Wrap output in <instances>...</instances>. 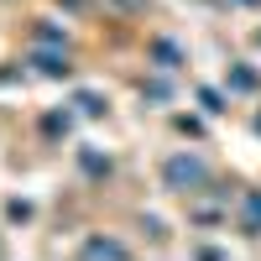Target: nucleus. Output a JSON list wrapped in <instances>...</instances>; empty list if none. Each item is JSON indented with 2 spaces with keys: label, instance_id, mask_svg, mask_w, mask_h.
Here are the masks:
<instances>
[{
  "label": "nucleus",
  "instance_id": "1",
  "mask_svg": "<svg viewBox=\"0 0 261 261\" xmlns=\"http://www.w3.org/2000/svg\"><path fill=\"white\" fill-rule=\"evenodd\" d=\"M209 178H214L209 157H204V151H188V146L167 151V157L157 162V183H162V193H178V199H199V193L209 188Z\"/></svg>",
  "mask_w": 261,
  "mask_h": 261
},
{
  "label": "nucleus",
  "instance_id": "2",
  "mask_svg": "<svg viewBox=\"0 0 261 261\" xmlns=\"http://www.w3.org/2000/svg\"><path fill=\"white\" fill-rule=\"evenodd\" d=\"M146 68H151V73H172V79H178V73L188 68V47H183L172 32H151V37H146Z\"/></svg>",
  "mask_w": 261,
  "mask_h": 261
},
{
  "label": "nucleus",
  "instance_id": "3",
  "mask_svg": "<svg viewBox=\"0 0 261 261\" xmlns=\"http://www.w3.org/2000/svg\"><path fill=\"white\" fill-rule=\"evenodd\" d=\"M73 256H84V261H130V256H136V246L120 241L115 230H89V235L73 246Z\"/></svg>",
  "mask_w": 261,
  "mask_h": 261
},
{
  "label": "nucleus",
  "instance_id": "4",
  "mask_svg": "<svg viewBox=\"0 0 261 261\" xmlns=\"http://www.w3.org/2000/svg\"><path fill=\"white\" fill-rule=\"evenodd\" d=\"M27 63H32L42 79H68V73H73V53H68V47H53V42H32V47H27Z\"/></svg>",
  "mask_w": 261,
  "mask_h": 261
},
{
  "label": "nucleus",
  "instance_id": "5",
  "mask_svg": "<svg viewBox=\"0 0 261 261\" xmlns=\"http://www.w3.org/2000/svg\"><path fill=\"white\" fill-rule=\"evenodd\" d=\"M73 115H79L73 105H47V110L37 115L42 141H53V146H58V141H68V136H73Z\"/></svg>",
  "mask_w": 261,
  "mask_h": 261
},
{
  "label": "nucleus",
  "instance_id": "6",
  "mask_svg": "<svg viewBox=\"0 0 261 261\" xmlns=\"http://www.w3.org/2000/svg\"><path fill=\"white\" fill-rule=\"evenodd\" d=\"M220 84L230 89V99H235V94L256 99V94H261V68H256V63H246V58H241V63H230V68H225V79H220Z\"/></svg>",
  "mask_w": 261,
  "mask_h": 261
},
{
  "label": "nucleus",
  "instance_id": "7",
  "mask_svg": "<svg viewBox=\"0 0 261 261\" xmlns=\"http://www.w3.org/2000/svg\"><path fill=\"white\" fill-rule=\"evenodd\" d=\"M235 230L246 241H261V188H246L241 204H235Z\"/></svg>",
  "mask_w": 261,
  "mask_h": 261
},
{
  "label": "nucleus",
  "instance_id": "8",
  "mask_svg": "<svg viewBox=\"0 0 261 261\" xmlns=\"http://www.w3.org/2000/svg\"><path fill=\"white\" fill-rule=\"evenodd\" d=\"M73 157H79V172H84L89 183H110V172H115V157H110L105 146H79Z\"/></svg>",
  "mask_w": 261,
  "mask_h": 261
},
{
  "label": "nucleus",
  "instance_id": "9",
  "mask_svg": "<svg viewBox=\"0 0 261 261\" xmlns=\"http://www.w3.org/2000/svg\"><path fill=\"white\" fill-rule=\"evenodd\" d=\"M68 105H73L84 120H105V115H110V94H105V89H89V84H84V89H73Z\"/></svg>",
  "mask_w": 261,
  "mask_h": 261
},
{
  "label": "nucleus",
  "instance_id": "10",
  "mask_svg": "<svg viewBox=\"0 0 261 261\" xmlns=\"http://www.w3.org/2000/svg\"><path fill=\"white\" fill-rule=\"evenodd\" d=\"M193 99H199L204 115H225V110H230V89H225V84H199Z\"/></svg>",
  "mask_w": 261,
  "mask_h": 261
},
{
  "label": "nucleus",
  "instance_id": "11",
  "mask_svg": "<svg viewBox=\"0 0 261 261\" xmlns=\"http://www.w3.org/2000/svg\"><path fill=\"white\" fill-rule=\"evenodd\" d=\"M141 99H151V105H172V99H178L172 73H162V79H141Z\"/></svg>",
  "mask_w": 261,
  "mask_h": 261
},
{
  "label": "nucleus",
  "instance_id": "12",
  "mask_svg": "<svg viewBox=\"0 0 261 261\" xmlns=\"http://www.w3.org/2000/svg\"><path fill=\"white\" fill-rule=\"evenodd\" d=\"M0 209H6V225H32L37 220V199H16V193H11Z\"/></svg>",
  "mask_w": 261,
  "mask_h": 261
},
{
  "label": "nucleus",
  "instance_id": "13",
  "mask_svg": "<svg viewBox=\"0 0 261 261\" xmlns=\"http://www.w3.org/2000/svg\"><path fill=\"white\" fill-rule=\"evenodd\" d=\"M172 130H178V136L204 141V120H199V115H172Z\"/></svg>",
  "mask_w": 261,
  "mask_h": 261
},
{
  "label": "nucleus",
  "instance_id": "14",
  "mask_svg": "<svg viewBox=\"0 0 261 261\" xmlns=\"http://www.w3.org/2000/svg\"><path fill=\"white\" fill-rule=\"evenodd\" d=\"M188 256H204V261H214V256H230L225 246H214V241H193L188 246Z\"/></svg>",
  "mask_w": 261,
  "mask_h": 261
},
{
  "label": "nucleus",
  "instance_id": "15",
  "mask_svg": "<svg viewBox=\"0 0 261 261\" xmlns=\"http://www.w3.org/2000/svg\"><path fill=\"white\" fill-rule=\"evenodd\" d=\"M110 6H120V11H130V16H141V11L151 6V0H110Z\"/></svg>",
  "mask_w": 261,
  "mask_h": 261
},
{
  "label": "nucleus",
  "instance_id": "16",
  "mask_svg": "<svg viewBox=\"0 0 261 261\" xmlns=\"http://www.w3.org/2000/svg\"><path fill=\"white\" fill-rule=\"evenodd\" d=\"M225 6H235V11H261V0H225Z\"/></svg>",
  "mask_w": 261,
  "mask_h": 261
},
{
  "label": "nucleus",
  "instance_id": "17",
  "mask_svg": "<svg viewBox=\"0 0 261 261\" xmlns=\"http://www.w3.org/2000/svg\"><path fill=\"white\" fill-rule=\"evenodd\" d=\"M0 256H11V241H6V230H0Z\"/></svg>",
  "mask_w": 261,
  "mask_h": 261
},
{
  "label": "nucleus",
  "instance_id": "18",
  "mask_svg": "<svg viewBox=\"0 0 261 261\" xmlns=\"http://www.w3.org/2000/svg\"><path fill=\"white\" fill-rule=\"evenodd\" d=\"M251 47H256V53H261V27H256V32H251Z\"/></svg>",
  "mask_w": 261,
  "mask_h": 261
},
{
  "label": "nucleus",
  "instance_id": "19",
  "mask_svg": "<svg viewBox=\"0 0 261 261\" xmlns=\"http://www.w3.org/2000/svg\"><path fill=\"white\" fill-rule=\"evenodd\" d=\"M251 130H256V136H261V110H256V115H251Z\"/></svg>",
  "mask_w": 261,
  "mask_h": 261
}]
</instances>
